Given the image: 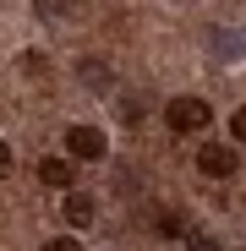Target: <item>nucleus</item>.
<instances>
[{
	"label": "nucleus",
	"instance_id": "2",
	"mask_svg": "<svg viewBox=\"0 0 246 251\" xmlns=\"http://www.w3.org/2000/svg\"><path fill=\"white\" fill-rule=\"evenodd\" d=\"M164 115H170V126H175V131H202V126L214 120V109L202 104V99H175Z\"/></svg>",
	"mask_w": 246,
	"mask_h": 251
},
{
	"label": "nucleus",
	"instance_id": "8",
	"mask_svg": "<svg viewBox=\"0 0 246 251\" xmlns=\"http://www.w3.org/2000/svg\"><path fill=\"white\" fill-rule=\"evenodd\" d=\"M230 131H235V142H246V109H235V115H230Z\"/></svg>",
	"mask_w": 246,
	"mask_h": 251
},
{
	"label": "nucleus",
	"instance_id": "5",
	"mask_svg": "<svg viewBox=\"0 0 246 251\" xmlns=\"http://www.w3.org/2000/svg\"><path fill=\"white\" fill-rule=\"evenodd\" d=\"M66 219H71V224H93V197L71 191V197H66Z\"/></svg>",
	"mask_w": 246,
	"mask_h": 251
},
{
	"label": "nucleus",
	"instance_id": "10",
	"mask_svg": "<svg viewBox=\"0 0 246 251\" xmlns=\"http://www.w3.org/2000/svg\"><path fill=\"white\" fill-rule=\"evenodd\" d=\"M186 251H219L214 240H186Z\"/></svg>",
	"mask_w": 246,
	"mask_h": 251
},
{
	"label": "nucleus",
	"instance_id": "6",
	"mask_svg": "<svg viewBox=\"0 0 246 251\" xmlns=\"http://www.w3.org/2000/svg\"><path fill=\"white\" fill-rule=\"evenodd\" d=\"M33 11L50 22V17H66V11H71V0H33Z\"/></svg>",
	"mask_w": 246,
	"mask_h": 251
},
{
	"label": "nucleus",
	"instance_id": "4",
	"mask_svg": "<svg viewBox=\"0 0 246 251\" xmlns=\"http://www.w3.org/2000/svg\"><path fill=\"white\" fill-rule=\"evenodd\" d=\"M38 180H44V186H71V158H44V164H38Z\"/></svg>",
	"mask_w": 246,
	"mask_h": 251
},
{
	"label": "nucleus",
	"instance_id": "11",
	"mask_svg": "<svg viewBox=\"0 0 246 251\" xmlns=\"http://www.w3.org/2000/svg\"><path fill=\"white\" fill-rule=\"evenodd\" d=\"M6 170H11V148L0 142V175H6Z\"/></svg>",
	"mask_w": 246,
	"mask_h": 251
},
{
	"label": "nucleus",
	"instance_id": "3",
	"mask_svg": "<svg viewBox=\"0 0 246 251\" xmlns=\"http://www.w3.org/2000/svg\"><path fill=\"white\" fill-rule=\"evenodd\" d=\"M197 170L214 175V180H230V175H235V153H230V148H202V153H197Z\"/></svg>",
	"mask_w": 246,
	"mask_h": 251
},
{
	"label": "nucleus",
	"instance_id": "9",
	"mask_svg": "<svg viewBox=\"0 0 246 251\" xmlns=\"http://www.w3.org/2000/svg\"><path fill=\"white\" fill-rule=\"evenodd\" d=\"M44 251H82L77 240H66V235H55V240H44Z\"/></svg>",
	"mask_w": 246,
	"mask_h": 251
},
{
	"label": "nucleus",
	"instance_id": "1",
	"mask_svg": "<svg viewBox=\"0 0 246 251\" xmlns=\"http://www.w3.org/2000/svg\"><path fill=\"white\" fill-rule=\"evenodd\" d=\"M66 153L82 158V164L104 158V131H99V126H71V131H66Z\"/></svg>",
	"mask_w": 246,
	"mask_h": 251
},
{
	"label": "nucleus",
	"instance_id": "7",
	"mask_svg": "<svg viewBox=\"0 0 246 251\" xmlns=\"http://www.w3.org/2000/svg\"><path fill=\"white\" fill-rule=\"evenodd\" d=\"M82 82H88V88H104V82H109V71H104L99 60H82Z\"/></svg>",
	"mask_w": 246,
	"mask_h": 251
}]
</instances>
